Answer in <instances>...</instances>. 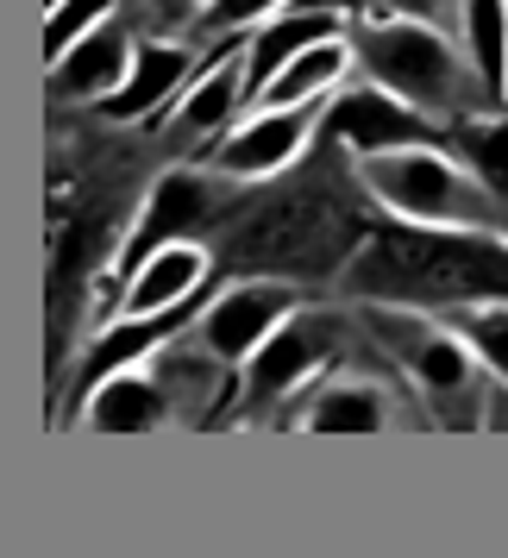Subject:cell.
<instances>
[{"label": "cell", "mask_w": 508, "mask_h": 558, "mask_svg": "<svg viewBox=\"0 0 508 558\" xmlns=\"http://www.w3.org/2000/svg\"><path fill=\"white\" fill-rule=\"evenodd\" d=\"M358 189L377 202L383 220H408V227H471V232H503V202L477 189L439 145H414V151H377L352 157Z\"/></svg>", "instance_id": "6"}, {"label": "cell", "mask_w": 508, "mask_h": 558, "mask_svg": "<svg viewBox=\"0 0 508 558\" xmlns=\"http://www.w3.org/2000/svg\"><path fill=\"white\" fill-rule=\"evenodd\" d=\"M132 45H138V32H132L126 7L101 20L95 32H82L70 51L45 63V107H95L107 101L132 70Z\"/></svg>", "instance_id": "12"}, {"label": "cell", "mask_w": 508, "mask_h": 558, "mask_svg": "<svg viewBox=\"0 0 508 558\" xmlns=\"http://www.w3.org/2000/svg\"><path fill=\"white\" fill-rule=\"evenodd\" d=\"M377 227V202L358 189L352 151L314 132L282 177L245 182L227 227L207 239L214 277H277L307 295H332L364 232Z\"/></svg>", "instance_id": "1"}, {"label": "cell", "mask_w": 508, "mask_h": 558, "mask_svg": "<svg viewBox=\"0 0 508 558\" xmlns=\"http://www.w3.org/2000/svg\"><path fill=\"white\" fill-rule=\"evenodd\" d=\"M307 7H332V13H346V20L396 13V20H427V26L458 32V0H307Z\"/></svg>", "instance_id": "22"}, {"label": "cell", "mask_w": 508, "mask_h": 558, "mask_svg": "<svg viewBox=\"0 0 508 558\" xmlns=\"http://www.w3.org/2000/svg\"><path fill=\"white\" fill-rule=\"evenodd\" d=\"M320 132L339 138L352 157H377V151H414V145H439V126L421 120L414 107H402L396 95H383L377 82H346L327 95Z\"/></svg>", "instance_id": "10"}, {"label": "cell", "mask_w": 508, "mask_h": 558, "mask_svg": "<svg viewBox=\"0 0 508 558\" xmlns=\"http://www.w3.org/2000/svg\"><path fill=\"white\" fill-rule=\"evenodd\" d=\"M503 232H508V214H503Z\"/></svg>", "instance_id": "25"}, {"label": "cell", "mask_w": 508, "mask_h": 558, "mask_svg": "<svg viewBox=\"0 0 508 558\" xmlns=\"http://www.w3.org/2000/svg\"><path fill=\"white\" fill-rule=\"evenodd\" d=\"M452 332L483 357V371L496 383H508V302H483V307H452L446 314Z\"/></svg>", "instance_id": "19"}, {"label": "cell", "mask_w": 508, "mask_h": 558, "mask_svg": "<svg viewBox=\"0 0 508 558\" xmlns=\"http://www.w3.org/2000/svg\"><path fill=\"white\" fill-rule=\"evenodd\" d=\"M346 13H332V7H307V0H289L282 13H270L264 26H252L245 38V107L264 82L277 76L289 57H302L307 45H320V38H346Z\"/></svg>", "instance_id": "13"}, {"label": "cell", "mask_w": 508, "mask_h": 558, "mask_svg": "<svg viewBox=\"0 0 508 558\" xmlns=\"http://www.w3.org/2000/svg\"><path fill=\"white\" fill-rule=\"evenodd\" d=\"M332 295L377 307H421V314L508 302V232L408 227V220L377 214V227L364 232L352 264L339 270Z\"/></svg>", "instance_id": "2"}, {"label": "cell", "mask_w": 508, "mask_h": 558, "mask_svg": "<svg viewBox=\"0 0 508 558\" xmlns=\"http://www.w3.org/2000/svg\"><path fill=\"white\" fill-rule=\"evenodd\" d=\"M76 427L88 433H152V427H170V402H164V389L145 364H132V371H113L88 389V402H82Z\"/></svg>", "instance_id": "15"}, {"label": "cell", "mask_w": 508, "mask_h": 558, "mask_svg": "<svg viewBox=\"0 0 508 558\" xmlns=\"http://www.w3.org/2000/svg\"><path fill=\"white\" fill-rule=\"evenodd\" d=\"M346 45H352V76L358 82H377L383 95H396V101L414 107L433 126H452L464 113L503 107L483 88L477 63L458 45V32H446V26L377 13V20H352V26H346Z\"/></svg>", "instance_id": "3"}, {"label": "cell", "mask_w": 508, "mask_h": 558, "mask_svg": "<svg viewBox=\"0 0 508 558\" xmlns=\"http://www.w3.org/2000/svg\"><path fill=\"white\" fill-rule=\"evenodd\" d=\"M302 302H314V295L295 289V282H277V277H220V282H214V295H207V307L195 314V327H189V345H202L207 357H220V364L239 371V364H245V357H252Z\"/></svg>", "instance_id": "8"}, {"label": "cell", "mask_w": 508, "mask_h": 558, "mask_svg": "<svg viewBox=\"0 0 508 558\" xmlns=\"http://www.w3.org/2000/svg\"><path fill=\"white\" fill-rule=\"evenodd\" d=\"M458 45L477 63L483 88L503 101L508 76V0H458Z\"/></svg>", "instance_id": "18"}, {"label": "cell", "mask_w": 508, "mask_h": 558, "mask_svg": "<svg viewBox=\"0 0 508 558\" xmlns=\"http://www.w3.org/2000/svg\"><path fill=\"white\" fill-rule=\"evenodd\" d=\"M282 7H289V0H202L189 45H214V38H232V32H252V26H264L270 13H282Z\"/></svg>", "instance_id": "20"}, {"label": "cell", "mask_w": 508, "mask_h": 558, "mask_svg": "<svg viewBox=\"0 0 508 558\" xmlns=\"http://www.w3.org/2000/svg\"><path fill=\"white\" fill-rule=\"evenodd\" d=\"M346 82H352V45H346V38H320V45H307L302 57H289L277 76L252 95V107H245V113H257V107L327 101L332 88H346Z\"/></svg>", "instance_id": "17"}, {"label": "cell", "mask_w": 508, "mask_h": 558, "mask_svg": "<svg viewBox=\"0 0 508 558\" xmlns=\"http://www.w3.org/2000/svg\"><path fill=\"white\" fill-rule=\"evenodd\" d=\"M503 107H508V76H503Z\"/></svg>", "instance_id": "24"}, {"label": "cell", "mask_w": 508, "mask_h": 558, "mask_svg": "<svg viewBox=\"0 0 508 558\" xmlns=\"http://www.w3.org/2000/svg\"><path fill=\"white\" fill-rule=\"evenodd\" d=\"M364 357H377V339L364 332L358 307L339 295H314L239 364V396H232L227 427H270L302 389H314L339 364H364Z\"/></svg>", "instance_id": "4"}, {"label": "cell", "mask_w": 508, "mask_h": 558, "mask_svg": "<svg viewBox=\"0 0 508 558\" xmlns=\"http://www.w3.org/2000/svg\"><path fill=\"white\" fill-rule=\"evenodd\" d=\"M207 277H214L207 245H157L145 264H132L126 270L120 302H113V320H120V314H164V307L189 302Z\"/></svg>", "instance_id": "14"}, {"label": "cell", "mask_w": 508, "mask_h": 558, "mask_svg": "<svg viewBox=\"0 0 508 558\" xmlns=\"http://www.w3.org/2000/svg\"><path fill=\"white\" fill-rule=\"evenodd\" d=\"M195 70H202V45H189V38H138V45H132L126 82H120L107 101H95L88 113H95L101 126H152L157 113L189 88Z\"/></svg>", "instance_id": "11"}, {"label": "cell", "mask_w": 508, "mask_h": 558, "mask_svg": "<svg viewBox=\"0 0 508 558\" xmlns=\"http://www.w3.org/2000/svg\"><path fill=\"white\" fill-rule=\"evenodd\" d=\"M320 113H327V101L239 113V120H232V126L220 132L195 163H207V170H220V177H232V182H270V177H282L307 145H314Z\"/></svg>", "instance_id": "9"}, {"label": "cell", "mask_w": 508, "mask_h": 558, "mask_svg": "<svg viewBox=\"0 0 508 558\" xmlns=\"http://www.w3.org/2000/svg\"><path fill=\"white\" fill-rule=\"evenodd\" d=\"M113 13H120V0H57V7H45V63H57L82 32H95Z\"/></svg>", "instance_id": "21"}, {"label": "cell", "mask_w": 508, "mask_h": 558, "mask_svg": "<svg viewBox=\"0 0 508 558\" xmlns=\"http://www.w3.org/2000/svg\"><path fill=\"white\" fill-rule=\"evenodd\" d=\"M364 332L377 339V352L389 357V371L408 383V396L421 402L427 427L446 433H477L483 427V389L489 371L483 357L452 332L446 314H421V307H377L352 302Z\"/></svg>", "instance_id": "5"}, {"label": "cell", "mask_w": 508, "mask_h": 558, "mask_svg": "<svg viewBox=\"0 0 508 558\" xmlns=\"http://www.w3.org/2000/svg\"><path fill=\"white\" fill-rule=\"evenodd\" d=\"M483 433H508V383H496V377L483 389Z\"/></svg>", "instance_id": "23"}, {"label": "cell", "mask_w": 508, "mask_h": 558, "mask_svg": "<svg viewBox=\"0 0 508 558\" xmlns=\"http://www.w3.org/2000/svg\"><path fill=\"white\" fill-rule=\"evenodd\" d=\"M245 182L220 177L207 163H164L145 195H138V214H132V232L120 245V282H126L132 264H145L157 245H207L214 232L227 227V214L239 207Z\"/></svg>", "instance_id": "7"}, {"label": "cell", "mask_w": 508, "mask_h": 558, "mask_svg": "<svg viewBox=\"0 0 508 558\" xmlns=\"http://www.w3.org/2000/svg\"><path fill=\"white\" fill-rule=\"evenodd\" d=\"M439 151L452 157L464 177L489 189L508 214V107H489V113H464L452 126H439Z\"/></svg>", "instance_id": "16"}]
</instances>
